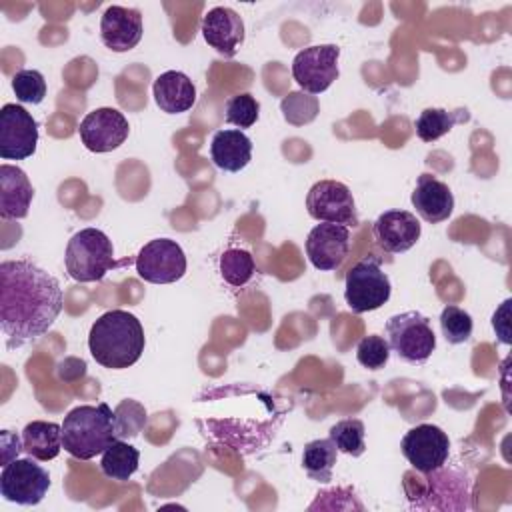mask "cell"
<instances>
[{
	"mask_svg": "<svg viewBox=\"0 0 512 512\" xmlns=\"http://www.w3.org/2000/svg\"><path fill=\"white\" fill-rule=\"evenodd\" d=\"M282 112L290 124L300 126V124L312 122L316 118L318 100L304 92H292V94H288V98L282 100Z\"/></svg>",
	"mask_w": 512,
	"mask_h": 512,
	"instance_id": "obj_33",
	"label": "cell"
},
{
	"mask_svg": "<svg viewBox=\"0 0 512 512\" xmlns=\"http://www.w3.org/2000/svg\"><path fill=\"white\" fill-rule=\"evenodd\" d=\"M390 344L386 338L378 336V334H370L364 336L358 346H356V358L358 362L368 368V370H380L386 366L388 358H390Z\"/></svg>",
	"mask_w": 512,
	"mask_h": 512,
	"instance_id": "obj_32",
	"label": "cell"
},
{
	"mask_svg": "<svg viewBox=\"0 0 512 512\" xmlns=\"http://www.w3.org/2000/svg\"><path fill=\"white\" fill-rule=\"evenodd\" d=\"M400 450L414 470L426 474L446 464L450 440L442 428L434 424H418L404 434Z\"/></svg>",
	"mask_w": 512,
	"mask_h": 512,
	"instance_id": "obj_12",
	"label": "cell"
},
{
	"mask_svg": "<svg viewBox=\"0 0 512 512\" xmlns=\"http://www.w3.org/2000/svg\"><path fill=\"white\" fill-rule=\"evenodd\" d=\"M390 292V278L382 272L380 260L376 258H362L346 274L344 300L354 314L378 310L388 302Z\"/></svg>",
	"mask_w": 512,
	"mask_h": 512,
	"instance_id": "obj_6",
	"label": "cell"
},
{
	"mask_svg": "<svg viewBox=\"0 0 512 512\" xmlns=\"http://www.w3.org/2000/svg\"><path fill=\"white\" fill-rule=\"evenodd\" d=\"M22 444L28 456L40 462H48L62 450V424L32 420L22 430Z\"/></svg>",
	"mask_w": 512,
	"mask_h": 512,
	"instance_id": "obj_23",
	"label": "cell"
},
{
	"mask_svg": "<svg viewBox=\"0 0 512 512\" xmlns=\"http://www.w3.org/2000/svg\"><path fill=\"white\" fill-rule=\"evenodd\" d=\"M12 90L24 104H40L46 96V80L38 70H18L12 76Z\"/></svg>",
	"mask_w": 512,
	"mask_h": 512,
	"instance_id": "obj_31",
	"label": "cell"
},
{
	"mask_svg": "<svg viewBox=\"0 0 512 512\" xmlns=\"http://www.w3.org/2000/svg\"><path fill=\"white\" fill-rule=\"evenodd\" d=\"M130 126L126 116L116 108H96L88 112L78 128L82 144L96 154L112 152L128 138Z\"/></svg>",
	"mask_w": 512,
	"mask_h": 512,
	"instance_id": "obj_14",
	"label": "cell"
},
{
	"mask_svg": "<svg viewBox=\"0 0 512 512\" xmlns=\"http://www.w3.org/2000/svg\"><path fill=\"white\" fill-rule=\"evenodd\" d=\"M64 262L76 282H98L116 266L112 240L98 228H84L68 240Z\"/></svg>",
	"mask_w": 512,
	"mask_h": 512,
	"instance_id": "obj_4",
	"label": "cell"
},
{
	"mask_svg": "<svg viewBox=\"0 0 512 512\" xmlns=\"http://www.w3.org/2000/svg\"><path fill=\"white\" fill-rule=\"evenodd\" d=\"M338 450L330 438H318L304 446L302 466L316 482H330Z\"/></svg>",
	"mask_w": 512,
	"mask_h": 512,
	"instance_id": "obj_25",
	"label": "cell"
},
{
	"mask_svg": "<svg viewBox=\"0 0 512 512\" xmlns=\"http://www.w3.org/2000/svg\"><path fill=\"white\" fill-rule=\"evenodd\" d=\"M306 210L318 222L342 224L346 228L358 224L354 196L350 188L338 180L316 182L308 190Z\"/></svg>",
	"mask_w": 512,
	"mask_h": 512,
	"instance_id": "obj_9",
	"label": "cell"
},
{
	"mask_svg": "<svg viewBox=\"0 0 512 512\" xmlns=\"http://www.w3.org/2000/svg\"><path fill=\"white\" fill-rule=\"evenodd\" d=\"M426 490L418 494L424 502L416 508L434 510H468L470 508V476L458 468H436L426 472Z\"/></svg>",
	"mask_w": 512,
	"mask_h": 512,
	"instance_id": "obj_13",
	"label": "cell"
},
{
	"mask_svg": "<svg viewBox=\"0 0 512 512\" xmlns=\"http://www.w3.org/2000/svg\"><path fill=\"white\" fill-rule=\"evenodd\" d=\"M114 414L120 438L138 436L140 430L146 426V410L136 400H122Z\"/></svg>",
	"mask_w": 512,
	"mask_h": 512,
	"instance_id": "obj_34",
	"label": "cell"
},
{
	"mask_svg": "<svg viewBox=\"0 0 512 512\" xmlns=\"http://www.w3.org/2000/svg\"><path fill=\"white\" fill-rule=\"evenodd\" d=\"M142 14L136 8L110 6L100 20V36L112 52H128L142 40Z\"/></svg>",
	"mask_w": 512,
	"mask_h": 512,
	"instance_id": "obj_18",
	"label": "cell"
},
{
	"mask_svg": "<svg viewBox=\"0 0 512 512\" xmlns=\"http://www.w3.org/2000/svg\"><path fill=\"white\" fill-rule=\"evenodd\" d=\"M350 248V230L342 224L320 222L316 224L306 238V254L314 268L318 270H336Z\"/></svg>",
	"mask_w": 512,
	"mask_h": 512,
	"instance_id": "obj_15",
	"label": "cell"
},
{
	"mask_svg": "<svg viewBox=\"0 0 512 512\" xmlns=\"http://www.w3.org/2000/svg\"><path fill=\"white\" fill-rule=\"evenodd\" d=\"M340 48L336 44H316L300 50L292 60V78L308 94H320L338 78Z\"/></svg>",
	"mask_w": 512,
	"mask_h": 512,
	"instance_id": "obj_8",
	"label": "cell"
},
{
	"mask_svg": "<svg viewBox=\"0 0 512 512\" xmlns=\"http://www.w3.org/2000/svg\"><path fill=\"white\" fill-rule=\"evenodd\" d=\"M472 316L458 308V306H452L448 304L442 314H440V330H442V336L446 338V342L450 344H462L466 342L470 336H472Z\"/></svg>",
	"mask_w": 512,
	"mask_h": 512,
	"instance_id": "obj_29",
	"label": "cell"
},
{
	"mask_svg": "<svg viewBox=\"0 0 512 512\" xmlns=\"http://www.w3.org/2000/svg\"><path fill=\"white\" fill-rule=\"evenodd\" d=\"M224 118L228 124H234L240 128H250L252 124H256L258 114H260V104L252 94H236L232 98L226 100L224 106Z\"/></svg>",
	"mask_w": 512,
	"mask_h": 512,
	"instance_id": "obj_30",
	"label": "cell"
},
{
	"mask_svg": "<svg viewBox=\"0 0 512 512\" xmlns=\"http://www.w3.org/2000/svg\"><path fill=\"white\" fill-rule=\"evenodd\" d=\"M62 304L58 280L34 262L20 258L0 264V328L8 348L44 336L62 312Z\"/></svg>",
	"mask_w": 512,
	"mask_h": 512,
	"instance_id": "obj_1",
	"label": "cell"
},
{
	"mask_svg": "<svg viewBox=\"0 0 512 512\" xmlns=\"http://www.w3.org/2000/svg\"><path fill=\"white\" fill-rule=\"evenodd\" d=\"M364 434H366V428H364L362 420L346 418V420L336 422L330 428V436L328 438L334 442L338 452H344V454H350V456L358 458L366 450Z\"/></svg>",
	"mask_w": 512,
	"mask_h": 512,
	"instance_id": "obj_27",
	"label": "cell"
},
{
	"mask_svg": "<svg viewBox=\"0 0 512 512\" xmlns=\"http://www.w3.org/2000/svg\"><path fill=\"white\" fill-rule=\"evenodd\" d=\"M212 162L226 172H240L252 158V140L238 128H224L212 136Z\"/></svg>",
	"mask_w": 512,
	"mask_h": 512,
	"instance_id": "obj_22",
	"label": "cell"
},
{
	"mask_svg": "<svg viewBox=\"0 0 512 512\" xmlns=\"http://www.w3.org/2000/svg\"><path fill=\"white\" fill-rule=\"evenodd\" d=\"M386 334L390 350L408 364L426 362L436 348V334L430 318L416 310L394 314L386 322Z\"/></svg>",
	"mask_w": 512,
	"mask_h": 512,
	"instance_id": "obj_5",
	"label": "cell"
},
{
	"mask_svg": "<svg viewBox=\"0 0 512 512\" xmlns=\"http://www.w3.org/2000/svg\"><path fill=\"white\" fill-rule=\"evenodd\" d=\"M376 244L390 254H402L410 250L422 234V226L412 212L406 210H386L374 222Z\"/></svg>",
	"mask_w": 512,
	"mask_h": 512,
	"instance_id": "obj_16",
	"label": "cell"
},
{
	"mask_svg": "<svg viewBox=\"0 0 512 512\" xmlns=\"http://www.w3.org/2000/svg\"><path fill=\"white\" fill-rule=\"evenodd\" d=\"M34 196V188L26 172L12 164L0 166V216L2 220H22L28 216V208Z\"/></svg>",
	"mask_w": 512,
	"mask_h": 512,
	"instance_id": "obj_20",
	"label": "cell"
},
{
	"mask_svg": "<svg viewBox=\"0 0 512 512\" xmlns=\"http://www.w3.org/2000/svg\"><path fill=\"white\" fill-rule=\"evenodd\" d=\"M50 488L48 472L30 458H16L4 464L0 474V494L20 506H36Z\"/></svg>",
	"mask_w": 512,
	"mask_h": 512,
	"instance_id": "obj_7",
	"label": "cell"
},
{
	"mask_svg": "<svg viewBox=\"0 0 512 512\" xmlns=\"http://www.w3.org/2000/svg\"><path fill=\"white\" fill-rule=\"evenodd\" d=\"M118 438L116 414L106 402L96 406L82 404L64 416L62 448L78 460H90L102 454Z\"/></svg>",
	"mask_w": 512,
	"mask_h": 512,
	"instance_id": "obj_3",
	"label": "cell"
},
{
	"mask_svg": "<svg viewBox=\"0 0 512 512\" xmlns=\"http://www.w3.org/2000/svg\"><path fill=\"white\" fill-rule=\"evenodd\" d=\"M136 272L146 282L172 284L186 272L184 250L170 238L150 240L136 256Z\"/></svg>",
	"mask_w": 512,
	"mask_h": 512,
	"instance_id": "obj_10",
	"label": "cell"
},
{
	"mask_svg": "<svg viewBox=\"0 0 512 512\" xmlns=\"http://www.w3.org/2000/svg\"><path fill=\"white\" fill-rule=\"evenodd\" d=\"M154 100L158 108L166 114H180L194 106L196 102V86L194 82L178 70L162 72L152 86Z\"/></svg>",
	"mask_w": 512,
	"mask_h": 512,
	"instance_id": "obj_21",
	"label": "cell"
},
{
	"mask_svg": "<svg viewBox=\"0 0 512 512\" xmlns=\"http://www.w3.org/2000/svg\"><path fill=\"white\" fill-rule=\"evenodd\" d=\"M202 36L218 54L232 58L244 42L242 16L228 6H216L202 18Z\"/></svg>",
	"mask_w": 512,
	"mask_h": 512,
	"instance_id": "obj_17",
	"label": "cell"
},
{
	"mask_svg": "<svg viewBox=\"0 0 512 512\" xmlns=\"http://www.w3.org/2000/svg\"><path fill=\"white\" fill-rule=\"evenodd\" d=\"M412 206L418 216L430 224L444 222L454 210V196L442 180L432 174H420L412 192Z\"/></svg>",
	"mask_w": 512,
	"mask_h": 512,
	"instance_id": "obj_19",
	"label": "cell"
},
{
	"mask_svg": "<svg viewBox=\"0 0 512 512\" xmlns=\"http://www.w3.org/2000/svg\"><path fill=\"white\" fill-rule=\"evenodd\" d=\"M38 124L20 104H4L0 110V158L24 160L36 152Z\"/></svg>",
	"mask_w": 512,
	"mask_h": 512,
	"instance_id": "obj_11",
	"label": "cell"
},
{
	"mask_svg": "<svg viewBox=\"0 0 512 512\" xmlns=\"http://www.w3.org/2000/svg\"><path fill=\"white\" fill-rule=\"evenodd\" d=\"M254 272H256V264L248 250L228 248L220 256V274L230 286L240 288V286L248 284L250 278L254 276Z\"/></svg>",
	"mask_w": 512,
	"mask_h": 512,
	"instance_id": "obj_28",
	"label": "cell"
},
{
	"mask_svg": "<svg viewBox=\"0 0 512 512\" xmlns=\"http://www.w3.org/2000/svg\"><path fill=\"white\" fill-rule=\"evenodd\" d=\"M144 330L140 320L126 310L104 312L90 328L88 348L92 358L110 370L136 364L144 352Z\"/></svg>",
	"mask_w": 512,
	"mask_h": 512,
	"instance_id": "obj_2",
	"label": "cell"
},
{
	"mask_svg": "<svg viewBox=\"0 0 512 512\" xmlns=\"http://www.w3.org/2000/svg\"><path fill=\"white\" fill-rule=\"evenodd\" d=\"M138 462H140L138 448H134L132 444L118 438L102 452L100 468H102L104 476L118 480V482H126L138 470Z\"/></svg>",
	"mask_w": 512,
	"mask_h": 512,
	"instance_id": "obj_24",
	"label": "cell"
},
{
	"mask_svg": "<svg viewBox=\"0 0 512 512\" xmlns=\"http://www.w3.org/2000/svg\"><path fill=\"white\" fill-rule=\"evenodd\" d=\"M464 120H468L466 110L448 112L444 108H426L416 118V134L422 142H436Z\"/></svg>",
	"mask_w": 512,
	"mask_h": 512,
	"instance_id": "obj_26",
	"label": "cell"
}]
</instances>
